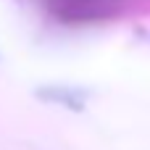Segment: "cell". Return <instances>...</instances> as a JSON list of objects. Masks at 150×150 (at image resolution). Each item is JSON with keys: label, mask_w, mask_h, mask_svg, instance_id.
Returning a JSON list of instances; mask_svg holds the SVG:
<instances>
[{"label": "cell", "mask_w": 150, "mask_h": 150, "mask_svg": "<svg viewBox=\"0 0 150 150\" xmlns=\"http://www.w3.org/2000/svg\"><path fill=\"white\" fill-rule=\"evenodd\" d=\"M116 13V5L108 3H74V5H55V16L66 24L79 21H105Z\"/></svg>", "instance_id": "6da1fadb"}, {"label": "cell", "mask_w": 150, "mask_h": 150, "mask_svg": "<svg viewBox=\"0 0 150 150\" xmlns=\"http://www.w3.org/2000/svg\"><path fill=\"white\" fill-rule=\"evenodd\" d=\"M40 100L45 103H53V105H63L69 111H84V103L90 98L87 90H79V87H63V84H47V87H40L34 92Z\"/></svg>", "instance_id": "7a4b0ae2"}, {"label": "cell", "mask_w": 150, "mask_h": 150, "mask_svg": "<svg viewBox=\"0 0 150 150\" xmlns=\"http://www.w3.org/2000/svg\"><path fill=\"white\" fill-rule=\"evenodd\" d=\"M74 3H108V5H113L119 0H55V5H74Z\"/></svg>", "instance_id": "3957f363"}]
</instances>
